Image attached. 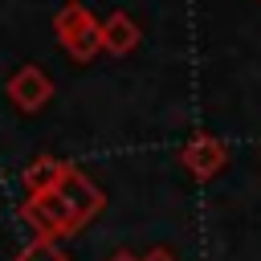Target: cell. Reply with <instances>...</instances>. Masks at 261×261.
<instances>
[{"instance_id":"11","label":"cell","mask_w":261,"mask_h":261,"mask_svg":"<svg viewBox=\"0 0 261 261\" xmlns=\"http://www.w3.org/2000/svg\"><path fill=\"white\" fill-rule=\"evenodd\" d=\"M257 4H261V0H257Z\"/></svg>"},{"instance_id":"5","label":"cell","mask_w":261,"mask_h":261,"mask_svg":"<svg viewBox=\"0 0 261 261\" xmlns=\"http://www.w3.org/2000/svg\"><path fill=\"white\" fill-rule=\"evenodd\" d=\"M57 196L69 204V212L77 216V224H82V228H86V224H90V220L106 208V192H102V188H98V184H94L82 167H73V163H69L65 179L57 184Z\"/></svg>"},{"instance_id":"6","label":"cell","mask_w":261,"mask_h":261,"mask_svg":"<svg viewBox=\"0 0 261 261\" xmlns=\"http://www.w3.org/2000/svg\"><path fill=\"white\" fill-rule=\"evenodd\" d=\"M139 41H143V29H139V20H135L130 12L114 8V12L102 20V53H110V57H130V53L139 49Z\"/></svg>"},{"instance_id":"2","label":"cell","mask_w":261,"mask_h":261,"mask_svg":"<svg viewBox=\"0 0 261 261\" xmlns=\"http://www.w3.org/2000/svg\"><path fill=\"white\" fill-rule=\"evenodd\" d=\"M20 220L33 228V237H37V241H61V237L82 232L77 216L69 212V204H65L57 192L24 196V200H20Z\"/></svg>"},{"instance_id":"10","label":"cell","mask_w":261,"mask_h":261,"mask_svg":"<svg viewBox=\"0 0 261 261\" xmlns=\"http://www.w3.org/2000/svg\"><path fill=\"white\" fill-rule=\"evenodd\" d=\"M106 261H143V257H135V253H130V249H118V253H110V257H106Z\"/></svg>"},{"instance_id":"3","label":"cell","mask_w":261,"mask_h":261,"mask_svg":"<svg viewBox=\"0 0 261 261\" xmlns=\"http://www.w3.org/2000/svg\"><path fill=\"white\" fill-rule=\"evenodd\" d=\"M4 98H8L20 114H37V110H45L49 98H53V77H49L41 65H20V69L8 73Z\"/></svg>"},{"instance_id":"1","label":"cell","mask_w":261,"mask_h":261,"mask_svg":"<svg viewBox=\"0 0 261 261\" xmlns=\"http://www.w3.org/2000/svg\"><path fill=\"white\" fill-rule=\"evenodd\" d=\"M53 37L65 49V57H73L77 65H86L102 53V20H94V12L82 0H65L53 12Z\"/></svg>"},{"instance_id":"8","label":"cell","mask_w":261,"mask_h":261,"mask_svg":"<svg viewBox=\"0 0 261 261\" xmlns=\"http://www.w3.org/2000/svg\"><path fill=\"white\" fill-rule=\"evenodd\" d=\"M12 261H69V253L61 249V241H37V237H33Z\"/></svg>"},{"instance_id":"4","label":"cell","mask_w":261,"mask_h":261,"mask_svg":"<svg viewBox=\"0 0 261 261\" xmlns=\"http://www.w3.org/2000/svg\"><path fill=\"white\" fill-rule=\"evenodd\" d=\"M179 163H184V171L196 184H208L212 175H220L228 167V147H224V139H216V135L204 130V135H192L179 147Z\"/></svg>"},{"instance_id":"7","label":"cell","mask_w":261,"mask_h":261,"mask_svg":"<svg viewBox=\"0 0 261 261\" xmlns=\"http://www.w3.org/2000/svg\"><path fill=\"white\" fill-rule=\"evenodd\" d=\"M65 171H69V163H65V159H57V155L41 151V155H33V159L24 163L20 184H24V192H29V196H45V192H57V184L65 179Z\"/></svg>"},{"instance_id":"9","label":"cell","mask_w":261,"mask_h":261,"mask_svg":"<svg viewBox=\"0 0 261 261\" xmlns=\"http://www.w3.org/2000/svg\"><path fill=\"white\" fill-rule=\"evenodd\" d=\"M143 261H179V257H175L171 249H163V245H155V249H151V253H147Z\"/></svg>"}]
</instances>
